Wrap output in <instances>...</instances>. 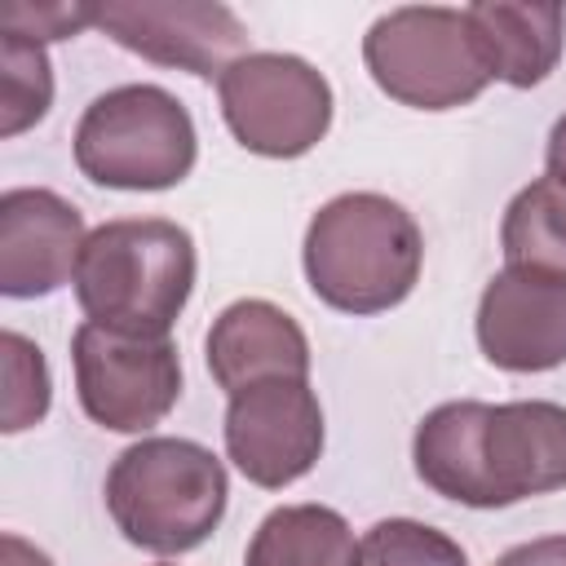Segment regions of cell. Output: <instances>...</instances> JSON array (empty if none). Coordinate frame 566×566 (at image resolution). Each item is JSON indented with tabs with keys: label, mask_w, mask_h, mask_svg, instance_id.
I'll use <instances>...</instances> for the list:
<instances>
[{
	"label": "cell",
	"mask_w": 566,
	"mask_h": 566,
	"mask_svg": "<svg viewBox=\"0 0 566 566\" xmlns=\"http://www.w3.org/2000/svg\"><path fill=\"white\" fill-rule=\"evenodd\" d=\"M226 464L190 438H142L106 473V513L115 531L155 557L199 548L226 513Z\"/></svg>",
	"instance_id": "obj_4"
},
{
	"label": "cell",
	"mask_w": 566,
	"mask_h": 566,
	"mask_svg": "<svg viewBox=\"0 0 566 566\" xmlns=\"http://www.w3.org/2000/svg\"><path fill=\"white\" fill-rule=\"evenodd\" d=\"M416 478L469 509H509L566 486V407L522 402H442L411 438Z\"/></svg>",
	"instance_id": "obj_1"
},
{
	"label": "cell",
	"mask_w": 566,
	"mask_h": 566,
	"mask_svg": "<svg viewBox=\"0 0 566 566\" xmlns=\"http://www.w3.org/2000/svg\"><path fill=\"white\" fill-rule=\"evenodd\" d=\"M84 217L44 186H13L0 195V292L13 301L49 296L75 283L84 252Z\"/></svg>",
	"instance_id": "obj_12"
},
{
	"label": "cell",
	"mask_w": 566,
	"mask_h": 566,
	"mask_svg": "<svg viewBox=\"0 0 566 566\" xmlns=\"http://www.w3.org/2000/svg\"><path fill=\"white\" fill-rule=\"evenodd\" d=\"M0 349H4V416H0V429L22 433V429H31L49 416V398H53L49 363H44L40 345H31L22 332H4Z\"/></svg>",
	"instance_id": "obj_19"
},
{
	"label": "cell",
	"mask_w": 566,
	"mask_h": 566,
	"mask_svg": "<svg viewBox=\"0 0 566 566\" xmlns=\"http://www.w3.org/2000/svg\"><path fill=\"white\" fill-rule=\"evenodd\" d=\"M363 566H469L464 548L416 517H385L358 539Z\"/></svg>",
	"instance_id": "obj_18"
},
{
	"label": "cell",
	"mask_w": 566,
	"mask_h": 566,
	"mask_svg": "<svg viewBox=\"0 0 566 566\" xmlns=\"http://www.w3.org/2000/svg\"><path fill=\"white\" fill-rule=\"evenodd\" d=\"M473 40L491 66V80L513 88H535L553 75L566 44V9L562 4H513V0H478L464 9Z\"/></svg>",
	"instance_id": "obj_14"
},
{
	"label": "cell",
	"mask_w": 566,
	"mask_h": 566,
	"mask_svg": "<svg viewBox=\"0 0 566 566\" xmlns=\"http://www.w3.org/2000/svg\"><path fill=\"white\" fill-rule=\"evenodd\" d=\"M199 155L190 111L159 84H119L75 124V168L106 190H172Z\"/></svg>",
	"instance_id": "obj_5"
},
{
	"label": "cell",
	"mask_w": 566,
	"mask_h": 566,
	"mask_svg": "<svg viewBox=\"0 0 566 566\" xmlns=\"http://www.w3.org/2000/svg\"><path fill=\"white\" fill-rule=\"evenodd\" d=\"M93 27L119 49L199 80H221L226 66L248 57V27L217 0H106Z\"/></svg>",
	"instance_id": "obj_10"
},
{
	"label": "cell",
	"mask_w": 566,
	"mask_h": 566,
	"mask_svg": "<svg viewBox=\"0 0 566 566\" xmlns=\"http://www.w3.org/2000/svg\"><path fill=\"white\" fill-rule=\"evenodd\" d=\"M544 164H548V177L566 186V115L553 124L548 133V146H544Z\"/></svg>",
	"instance_id": "obj_23"
},
{
	"label": "cell",
	"mask_w": 566,
	"mask_h": 566,
	"mask_svg": "<svg viewBox=\"0 0 566 566\" xmlns=\"http://www.w3.org/2000/svg\"><path fill=\"white\" fill-rule=\"evenodd\" d=\"M195 287V239L168 217H119L88 230L75 265L84 323L168 336Z\"/></svg>",
	"instance_id": "obj_3"
},
{
	"label": "cell",
	"mask_w": 566,
	"mask_h": 566,
	"mask_svg": "<svg viewBox=\"0 0 566 566\" xmlns=\"http://www.w3.org/2000/svg\"><path fill=\"white\" fill-rule=\"evenodd\" d=\"M234 142L265 159L310 155L332 128V84L296 53H248L217 80Z\"/></svg>",
	"instance_id": "obj_7"
},
{
	"label": "cell",
	"mask_w": 566,
	"mask_h": 566,
	"mask_svg": "<svg viewBox=\"0 0 566 566\" xmlns=\"http://www.w3.org/2000/svg\"><path fill=\"white\" fill-rule=\"evenodd\" d=\"M495 566H566V535H544V539L517 544Z\"/></svg>",
	"instance_id": "obj_21"
},
{
	"label": "cell",
	"mask_w": 566,
	"mask_h": 566,
	"mask_svg": "<svg viewBox=\"0 0 566 566\" xmlns=\"http://www.w3.org/2000/svg\"><path fill=\"white\" fill-rule=\"evenodd\" d=\"M243 566H363V553L336 509L283 504L261 517Z\"/></svg>",
	"instance_id": "obj_15"
},
{
	"label": "cell",
	"mask_w": 566,
	"mask_h": 566,
	"mask_svg": "<svg viewBox=\"0 0 566 566\" xmlns=\"http://www.w3.org/2000/svg\"><path fill=\"white\" fill-rule=\"evenodd\" d=\"M97 22V4H84V0H53V4H27V0H13L4 9V31L13 35H27L35 44L44 40H71L75 31L93 27Z\"/></svg>",
	"instance_id": "obj_20"
},
{
	"label": "cell",
	"mask_w": 566,
	"mask_h": 566,
	"mask_svg": "<svg viewBox=\"0 0 566 566\" xmlns=\"http://www.w3.org/2000/svg\"><path fill=\"white\" fill-rule=\"evenodd\" d=\"M203 358L226 394L261 380H310V340L301 323L261 296L234 301L212 318Z\"/></svg>",
	"instance_id": "obj_13"
},
{
	"label": "cell",
	"mask_w": 566,
	"mask_h": 566,
	"mask_svg": "<svg viewBox=\"0 0 566 566\" xmlns=\"http://www.w3.org/2000/svg\"><path fill=\"white\" fill-rule=\"evenodd\" d=\"M500 248L509 265L566 279V186L548 172L522 186L504 208Z\"/></svg>",
	"instance_id": "obj_16"
},
{
	"label": "cell",
	"mask_w": 566,
	"mask_h": 566,
	"mask_svg": "<svg viewBox=\"0 0 566 566\" xmlns=\"http://www.w3.org/2000/svg\"><path fill=\"white\" fill-rule=\"evenodd\" d=\"M0 566H53V557H49L44 548H35L31 539L4 531V535H0Z\"/></svg>",
	"instance_id": "obj_22"
},
{
	"label": "cell",
	"mask_w": 566,
	"mask_h": 566,
	"mask_svg": "<svg viewBox=\"0 0 566 566\" xmlns=\"http://www.w3.org/2000/svg\"><path fill=\"white\" fill-rule=\"evenodd\" d=\"M363 62L376 88L411 111H451L491 84L464 9L402 4L380 13L363 35Z\"/></svg>",
	"instance_id": "obj_6"
},
{
	"label": "cell",
	"mask_w": 566,
	"mask_h": 566,
	"mask_svg": "<svg viewBox=\"0 0 566 566\" xmlns=\"http://www.w3.org/2000/svg\"><path fill=\"white\" fill-rule=\"evenodd\" d=\"M226 455L265 491L301 482L323 455V407L310 380H261L226 402Z\"/></svg>",
	"instance_id": "obj_9"
},
{
	"label": "cell",
	"mask_w": 566,
	"mask_h": 566,
	"mask_svg": "<svg viewBox=\"0 0 566 566\" xmlns=\"http://www.w3.org/2000/svg\"><path fill=\"white\" fill-rule=\"evenodd\" d=\"M478 349L500 371H553L566 363V279L504 265L478 301Z\"/></svg>",
	"instance_id": "obj_11"
},
{
	"label": "cell",
	"mask_w": 566,
	"mask_h": 566,
	"mask_svg": "<svg viewBox=\"0 0 566 566\" xmlns=\"http://www.w3.org/2000/svg\"><path fill=\"white\" fill-rule=\"evenodd\" d=\"M53 66L44 44L4 31L0 35V137H18L49 115Z\"/></svg>",
	"instance_id": "obj_17"
},
{
	"label": "cell",
	"mask_w": 566,
	"mask_h": 566,
	"mask_svg": "<svg viewBox=\"0 0 566 566\" xmlns=\"http://www.w3.org/2000/svg\"><path fill=\"white\" fill-rule=\"evenodd\" d=\"M71 363L84 416L111 433H146L181 398V358L168 336H128L80 323Z\"/></svg>",
	"instance_id": "obj_8"
},
{
	"label": "cell",
	"mask_w": 566,
	"mask_h": 566,
	"mask_svg": "<svg viewBox=\"0 0 566 566\" xmlns=\"http://www.w3.org/2000/svg\"><path fill=\"white\" fill-rule=\"evenodd\" d=\"M301 261L323 305L367 318L411 296L424 265V234L398 199L349 190L310 217Z\"/></svg>",
	"instance_id": "obj_2"
}]
</instances>
